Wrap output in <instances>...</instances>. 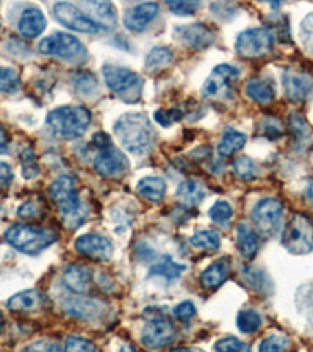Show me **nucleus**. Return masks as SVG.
<instances>
[{
  "label": "nucleus",
  "mask_w": 313,
  "mask_h": 352,
  "mask_svg": "<svg viewBox=\"0 0 313 352\" xmlns=\"http://www.w3.org/2000/svg\"><path fill=\"white\" fill-rule=\"evenodd\" d=\"M115 135L125 151L147 154L155 141V130L151 119L143 113H127L115 124Z\"/></svg>",
  "instance_id": "nucleus-1"
},
{
  "label": "nucleus",
  "mask_w": 313,
  "mask_h": 352,
  "mask_svg": "<svg viewBox=\"0 0 313 352\" xmlns=\"http://www.w3.org/2000/svg\"><path fill=\"white\" fill-rule=\"evenodd\" d=\"M45 122L56 138L74 140L82 136L91 126V113L82 105H66L50 111Z\"/></svg>",
  "instance_id": "nucleus-2"
},
{
  "label": "nucleus",
  "mask_w": 313,
  "mask_h": 352,
  "mask_svg": "<svg viewBox=\"0 0 313 352\" xmlns=\"http://www.w3.org/2000/svg\"><path fill=\"white\" fill-rule=\"evenodd\" d=\"M56 238H58V235L54 230L24 224L11 226L7 234H5V240L11 246L28 255H36L49 246H52Z\"/></svg>",
  "instance_id": "nucleus-3"
},
{
  "label": "nucleus",
  "mask_w": 313,
  "mask_h": 352,
  "mask_svg": "<svg viewBox=\"0 0 313 352\" xmlns=\"http://www.w3.org/2000/svg\"><path fill=\"white\" fill-rule=\"evenodd\" d=\"M102 74H104L107 87L125 102L135 104V102L141 98L143 78H141L136 72L122 66L104 65V67H102Z\"/></svg>",
  "instance_id": "nucleus-4"
},
{
  "label": "nucleus",
  "mask_w": 313,
  "mask_h": 352,
  "mask_svg": "<svg viewBox=\"0 0 313 352\" xmlns=\"http://www.w3.org/2000/svg\"><path fill=\"white\" fill-rule=\"evenodd\" d=\"M282 244L294 255L309 254L313 249V224L304 214H294L282 234Z\"/></svg>",
  "instance_id": "nucleus-5"
},
{
  "label": "nucleus",
  "mask_w": 313,
  "mask_h": 352,
  "mask_svg": "<svg viewBox=\"0 0 313 352\" xmlns=\"http://www.w3.org/2000/svg\"><path fill=\"white\" fill-rule=\"evenodd\" d=\"M39 52L44 55H54L63 60H82L87 56V49L76 36L69 33L56 32L54 35L41 39Z\"/></svg>",
  "instance_id": "nucleus-6"
},
{
  "label": "nucleus",
  "mask_w": 313,
  "mask_h": 352,
  "mask_svg": "<svg viewBox=\"0 0 313 352\" xmlns=\"http://www.w3.org/2000/svg\"><path fill=\"white\" fill-rule=\"evenodd\" d=\"M274 45V35L270 28H249L237 39L235 49L244 58H259L270 52Z\"/></svg>",
  "instance_id": "nucleus-7"
},
{
  "label": "nucleus",
  "mask_w": 313,
  "mask_h": 352,
  "mask_svg": "<svg viewBox=\"0 0 313 352\" xmlns=\"http://www.w3.org/2000/svg\"><path fill=\"white\" fill-rule=\"evenodd\" d=\"M283 206L277 199H261L252 210V223L259 234L272 236L279 230L282 223Z\"/></svg>",
  "instance_id": "nucleus-8"
},
{
  "label": "nucleus",
  "mask_w": 313,
  "mask_h": 352,
  "mask_svg": "<svg viewBox=\"0 0 313 352\" xmlns=\"http://www.w3.org/2000/svg\"><path fill=\"white\" fill-rule=\"evenodd\" d=\"M54 14L56 21L71 30L80 33H99L104 30L98 22H94L93 18H89L83 11L72 3L60 2L54 5Z\"/></svg>",
  "instance_id": "nucleus-9"
},
{
  "label": "nucleus",
  "mask_w": 313,
  "mask_h": 352,
  "mask_svg": "<svg viewBox=\"0 0 313 352\" xmlns=\"http://www.w3.org/2000/svg\"><path fill=\"white\" fill-rule=\"evenodd\" d=\"M94 169L102 177H122L129 171V160L121 151L115 149V147H108V149L100 151V154L96 157Z\"/></svg>",
  "instance_id": "nucleus-10"
},
{
  "label": "nucleus",
  "mask_w": 313,
  "mask_h": 352,
  "mask_svg": "<svg viewBox=\"0 0 313 352\" xmlns=\"http://www.w3.org/2000/svg\"><path fill=\"white\" fill-rule=\"evenodd\" d=\"M175 337V327L171 321L158 318L147 322L141 332V342L149 349H160L173 342Z\"/></svg>",
  "instance_id": "nucleus-11"
},
{
  "label": "nucleus",
  "mask_w": 313,
  "mask_h": 352,
  "mask_svg": "<svg viewBox=\"0 0 313 352\" xmlns=\"http://www.w3.org/2000/svg\"><path fill=\"white\" fill-rule=\"evenodd\" d=\"M76 251L89 260L105 262L113 255V244L105 236H100L98 234H87L82 235L76 241Z\"/></svg>",
  "instance_id": "nucleus-12"
},
{
  "label": "nucleus",
  "mask_w": 313,
  "mask_h": 352,
  "mask_svg": "<svg viewBox=\"0 0 313 352\" xmlns=\"http://www.w3.org/2000/svg\"><path fill=\"white\" fill-rule=\"evenodd\" d=\"M174 36L191 49L208 47L215 41V33L204 24L179 25L174 28Z\"/></svg>",
  "instance_id": "nucleus-13"
},
{
  "label": "nucleus",
  "mask_w": 313,
  "mask_h": 352,
  "mask_svg": "<svg viewBox=\"0 0 313 352\" xmlns=\"http://www.w3.org/2000/svg\"><path fill=\"white\" fill-rule=\"evenodd\" d=\"M282 83L288 100L294 102V104H301L310 94L313 88V77L305 72L285 71L282 77Z\"/></svg>",
  "instance_id": "nucleus-14"
},
{
  "label": "nucleus",
  "mask_w": 313,
  "mask_h": 352,
  "mask_svg": "<svg viewBox=\"0 0 313 352\" xmlns=\"http://www.w3.org/2000/svg\"><path fill=\"white\" fill-rule=\"evenodd\" d=\"M158 10H160V7L153 2L135 5V7L130 8L127 11V14L124 16V24L130 32H143L144 28L157 18Z\"/></svg>",
  "instance_id": "nucleus-15"
},
{
  "label": "nucleus",
  "mask_w": 313,
  "mask_h": 352,
  "mask_svg": "<svg viewBox=\"0 0 313 352\" xmlns=\"http://www.w3.org/2000/svg\"><path fill=\"white\" fill-rule=\"evenodd\" d=\"M63 307L71 316L80 318V320H94L104 315V304L100 300H91L85 298L66 299Z\"/></svg>",
  "instance_id": "nucleus-16"
},
{
  "label": "nucleus",
  "mask_w": 313,
  "mask_h": 352,
  "mask_svg": "<svg viewBox=\"0 0 313 352\" xmlns=\"http://www.w3.org/2000/svg\"><path fill=\"white\" fill-rule=\"evenodd\" d=\"M237 76H238L237 67H233L230 65L216 66L212 72V76H210L206 80V83H204L202 96L204 98H212V96H216Z\"/></svg>",
  "instance_id": "nucleus-17"
},
{
  "label": "nucleus",
  "mask_w": 313,
  "mask_h": 352,
  "mask_svg": "<svg viewBox=\"0 0 313 352\" xmlns=\"http://www.w3.org/2000/svg\"><path fill=\"white\" fill-rule=\"evenodd\" d=\"M91 270L87 266L82 265H71L67 266L65 271V276H63V282L65 285L71 289L72 293L76 294H87L91 288V282H93V277H91Z\"/></svg>",
  "instance_id": "nucleus-18"
},
{
  "label": "nucleus",
  "mask_w": 313,
  "mask_h": 352,
  "mask_svg": "<svg viewBox=\"0 0 313 352\" xmlns=\"http://www.w3.org/2000/svg\"><path fill=\"white\" fill-rule=\"evenodd\" d=\"M44 304L45 298L38 289H27V292H21L10 298L7 307L11 311H18V314H28V311L39 310Z\"/></svg>",
  "instance_id": "nucleus-19"
},
{
  "label": "nucleus",
  "mask_w": 313,
  "mask_h": 352,
  "mask_svg": "<svg viewBox=\"0 0 313 352\" xmlns=\"http://www.w3.org/2000/svg\"><path fill=\"white\" fill-rule=\"evenodd\" d=\"M45 24H47V22H45L43 11L36 7H30L22 13L18 28L22 36L30 39L41 35L45 28Z\"/></svg>",
  "instance_id": "nucleus-20"
},
{
  "label": "nucleus",
  "mask_w": 313,
  "mask_h": 352,
  "mask_svg": "<svg viewBox=\"0 0 313 352\" xmlns=\"http://www.w3.org/2000/svg\"><path fill=\"white\" fill-rule=\"evenodd\" d=\"M230 274V258H219L201 274V285L206 289H216L223 285Z\"/></svg>",
  "instance_id": "nucleus-21"
},
{
  "label": "nucleus",
  "mask_w": 313,
  "mask_h": 352,
  "mask_svg": "<svg viewBox=\"0 0 313 352\" xmlns=\"http://www.w3.org/2000/svg\"><path fill=\"white\" fill-rule=\"evenodd\" d=\"M49 195L56 206H58V208L66 206V204H69L72 199L78 196L76 191V180L71 175H61L49 186Z\"/></svg>",
  "instance_id": "nucleus-22"
},
{
  "label": "nucleus",
  "mask_w": 313,
  "mask_h": 352,
  "mask_svg": "<svg viewBox=\"0 0 313 352\" xmlns=\"http://www.w3.org/2000/svg\"><path fill=\"white\" fill-rule=\"evenodd\" d=\"M80 7L89 13H94L93 21L98 22L104 30H110L116 25V10L110 2H83Z\"/></svg>",
  "instance_id": "nucleus-23"
},
{
  "label": "nucleus",
  "mask_w": 313,
  "mask_h": 352,
  "mask_svg": "<svg viewBox=\"0 0 313 352\" xmlns=\"http://www.w3.org/2000/svg\"><path fill=\"white\" fill-rule=\"evenodd\" d=\"M60 214H61V221L63 224H65L67 229H77V227H80L85 221L88 218V208L83 206L80 197H76L72 199L69 204H66V206L60 207Z\"/></svg>",
  "instance_id": "nucleus-24"
},
{
  "label": "nucleus",
  "mask_w": 313,
  "mask_h": 352,
  "mask_svg": "<svg viewBox=\"0 0 313 352\" xmlns=\"http://www.w3.org/2000/svg\"><path fill=\"white\" fill-rule=\"evenodd\" d=\"M237 246L240 255L246 260H252L259 251V236L246 224H240L237 230Z\"/></svg>",
  "instance_id": "nucleus-25"
},
{
  "label": "nucleus",
  "mask_w": 313,
  "mask_h": 352,
  "mask_svg": "<svg viewBox=\"0 0 313 352\" xmlns=\"http://www.w3.org/2000/svg\"><path fill=\"white\" fill-rule=\"evenodd\" d=\"M136 191L149 202H162L166 195V182L160 177H144L136 185Z\"/></svg>",
  "instance_id": "nucleus-26"
},
{
  "label": "nucleus",
  "mask_w": 313,
  "mask_h": 352,
  "mask_svg": "<svg viewBox=\"0 0 313 352\" xmlns=\"http://www.w3.org/2000/svg\"><path fill=\"white\" fill-rule=\"evenodd\" d=\"M206 195H207L206 186H204V184H201L199 180L184 182V184L177 188V192H175V196H177L179 201L190 207H195L197 204H201L204 201V197H206Z\"/></svg>",
  "instance_id": "nucleus-27"
},
{
  "label": "nucleus",
  "mask_w": 313,
  "mask_h": 352,
  "mask_svg": "<svg viewBox=\"0 0 313 352\" xmlns=\"http://www.w3.org/2000/svg\"><path fill=\"white\" fill-rule=\"evenodd\" d=\"M244 144H246V135L238 132V130L227 127L224 130L223 136H221V143L218 146L219 155L223 157H230L235 154V152L241 151Z\"/></svg>",
  "instance_id": "nucleus-28"
},
{
  "label": "nucleus",
  "mask_w": 313,
  "mask_h": 352,
  "mask_svg": "<svg viewBox=\"0 0 313 352\" xmlns=\"http://www.w3.org/2000/svg\"><path fill=\"white\" fill-rule=\"evenodd\" d=\"M184 271H185L184 265L175 263L169 255H164V257L160 258V262H157L149 270V276H158V277H163L164 280L173 282L175 279H179Z\"/></svg>",
  "instance_id": "nucleus-29"
},
{
  "label": "nucleus",
  "mask_w": 313,
  "mask_h": 352,
  "mask_svg": "<svg viewBox=\"0 0 313 352\" xmlns=\"http://www.w3.org/2000/svg\"><path fill=\"white\" fill-rule=\"evenodd\" d=\"M246 94L249 99L259 102V104H271L272 99H274L272 88L263 80H259V78H250L246 83Z\"/></svg>",
  "instance_id": "nucleus-30"
},
{
  "label": "nucleus",
  "mask_w": 313,
  "mask_h": 352,
  "mask_svg": "<svg viewBox=\"0 0 313 352\" xmlns=\"http://www.w3.org/2000/svg\"><path fill=\"white\" fill-rule=\"evenodd\" d=\"M174 55L168 47H153L146 56V69L147 71H160L163 67L173 63Z\"/></svg>",
  "instance_id": "nucleus-31"
},
{
  "label": "nucleus",
  "mask_w": 313,
  "mask_h": 352,
  "mask_svg": "<svg viewBox=\"0 0 313 352\" xmlns=\"http://www.w3.org/2000/svg\"><path fill=\"white\" fill-rule=\"evenodd\" d=\"M190 243L204 251H216L221 246V238L215 230H201L191 236Z\"/></svg>",
  "instance_id": "nucleus-32"
},
{
  "label": "nucleus",
  "mask_w": 313,
  "mask_h": 352,
  "mask_svg": "<svg viewBox=\"0 0 313 352\" xmlns=\"http://www.w3.org/2000/svg\"><path fill=\"white\" fill-rule=\"evenodd\" d=\"M233 173L241 180H254L259 175V169L254 160H250L246 155H241L233 162Z\"/></svg>",
  "instance_id": "nucleus-33"
},
{
  "label": "nucleus",
  "mask_w": 313,
  "mask_h": 352,
  "mask_svg": "<svg viewBox=\"0 0 313 352\" xmlns=\"http://www.w3.org/2000/svg\"><path fill=\"white\" fill-rule=\"evenodd\" d=\"M237 324L243 333H254L261 326V316L254 310H244L238 315Z\"/></svg>",
  "instance_id": "nucleus-34"
},
{
  "label": "nucleus",
  "mask_w": 313,
  "mask_h": 352,
  "mask_svg": "<svg viewBox=\"0 0 313 352\" xmlns=\"http://www.w3.org/2000/svg\"><path fill=\"white\" fill-rule=\"evenodd\" d=\"M19 87L18 71L0 66V93H13Z\"/></svg>",
  "instance_id": "nucleus-35"
},
{
  "label": "nucleus",
  "mask_w": 313,
  "mask_h": 352,
  "mask_svg": "<svg viewBox=\"0 0 313 352\" xmlns=\"http://www.w3.org/2000/svg\"><path fill=\"white\" fill-rule=\"evenodd\" d=\"M72 83L80 94L88 96L93 93V91L98 89V80H96V77L89 72H77L76 76L72 77Z\"/></svg>",
  "instance_id": "nucleus-36"
},
{
  "label": "nucleus",
  "mask_w": 313,
  "mask_h": 352,
  "mask_svg": "<svg viewBox=\"0 0 313 352\" xmlns=\"http://www.w3.org/2000/svg\"><path fill=\"white\" fill-rule=\"evenodd\" d=\"M208 214H210V219H212L213 223L224 226V224H227L232 219L233 210H232V207L227 202L219 201V202L213 204L212 208L208 210Z\"/></svg>",
  "instance_id": "nucleus-37"
},
{
  "label": "nucleus",
  "mask_w": 313,
  "mask_h": 352,
  "mask_svg": "<svg viewBox=\"0 0 313 352\" xmlns=\"http://www.w3.org/2000/svg\"><path fill=\"white\" fill-rule=\"evenodd\" d=\"M290 342L282 335H271L260 343L259 352H288Z\"/></svg>",
  "instance_id": "nucleus-38"
},
{
  "label": "nucleus",
  "mask_w": 313,
  "mask_h": 352,
  "mask_svg": "<svg viewBox=\"0 0 313 352\" xmlns=\"http://www.w3.org/2000/svg\"><path fill=\"white\" fill-rule=\"evenodd\" d=\"M216 352H250V346L248 343L237 340L235 337L223 338L215 344Z\"/></svg>",
  "instance_id": "nucleus-39"
},
{
  "label": "nucleus",
  "mask_w": 313,
  "mask_h": 352,
  "mask_svg": "<svg viewBox=\"0 0 313 352\" xmlns=\"http://www.w3.org/2000/svg\"><path fill=\"white\" fill-rule=\"evenodd\" d=\"M299 38L307 52L313 54V13L307 14L304 21L301 22Z\"/></svg>",
  "instance_id": "nucleus-40"
},
{
  "label": "nucleus",
  "mask_w": 313,
  "mask_h": 352,
  "mask_svg": "<svg viewBox=\"0 0 313 352\" xmlns=\"http://www.w3.org/2000/svg\"><path fill=\"white\" fill-rule=\"evenodd\" d=\"M22 162V174H24L25 179H35L39 174V168L36 163L35 154L32 151H24L21 155Z\"/></svg>",
  "instance_id": "nucleus-41"
},
{
  "label": "nucleus",
  "mask_w": 313,
  "mask_h": 352,
  "mask_svg": "<svg viewBox=\"0 0 313 352\" xmlns=\"http://www.w3.org/2000/svg\"><path fill=\"white\" fill-rule=\"evenodd\" d=\"M66 352H98L93 342L80 337H69L66 340Z\"/></svg>",
  "instance_id": "nucleus-42"
},
{
  "label": "nucleus",
  "mask_w": 313,
  "mask_h": 352,
  "mask_svg": "<svg viewBox=\"0 0 313 352\" xmlns=\"http://www.w3.org/2000/svg\"><path fill=\"white\" fill-rule=\"evenodd\" d=\"M199 7H201L199 2H174V0L168 2V8L179 16L193 14Z\"/></svg>",
  "instance_id": "nucleus-43"
},
{
  "label": "nucleus",
  "mask_w": 313,
  "mask_h": 352,
  "mask_svg": "<svg viewBox=\"0 0 313 352\" xmlns=\"http://www.w3.org/2000/svg\"><path fill=\"white\" fill-rule=\"evenodd\" d=\"M243 277L244 280L249 283V287L255 289V292H260L261 288H263V282H265V276L261 274L259 270H252V268H248L243 271Z\"/></svg>",
  "instance_id": "nucleus-44"
},
{
  "label": "nucleus",
  "mask_w": 313,
  "mask_h": 352,
  "mask_svg": "<svg viewBox=\"0 0 313 352\" xmlns=\"http://www.w3.org/2000/svg\"><path fill=\"white\" fill-rule=\"evenodd\" d=\"M174 315L180 322H188L195 318L196 307L190 302V300H185V302L179 304L177 307L174 309Z\"/></svg>",
  "instance_id": "nucleus-45"
},
{
  "label": "nucleus",
  "mask_w": 313,
  "mask_h": 352,
  "mask_svg": "<svg viewBox=\"0 0 313 352\" xmlns=\"http://www.w3.org/2000/svg\"><path fill=\"white\" fill-rule=\"evenodd\" d=\"M290 129H292V132L298 136V138H304V136L310 135L309 124H307L299 115H293L290 118Z\"/></svg>",
  "instance_id": "nucleus-46"
},
{
  "label": "nucleus",
  "mask_w": 313,
  "mask_h": 352,
  "mask_svg": "<svg viewBox=\"0 0 313 352\" xmlns=\"http://www.w3.org/2000/svg\"><path fill=\"white\" fill-rule=\"evenodd\" d=\"M180 118L182 116H180V111L179 110H168V111L158 110L155 113V121L158 124H162L163 127L171 126V124H173L174 121H177V119H180Z\"/></svg>",
  "instance_id": "nucleus-47"
},
{
  "label": "nucleus",
  "mask_w": 313,
  "mask_h": 352,
  "mask_svg": "<svg viewBox=\"0 0 313 352\" xmlns=\"http://www.w3.org/2000/svg\"><path fill=\"white\" fill-rule=\"evenodd\" d=\"M39 213H41V210H39V206L35 202H25L24 206L19 208L18 214L21 218L24 219H33V218H38Z\"/></svg>",
  "instance_id": "nucleus-48"
},
{
  "label": "nucleus",
  "mask_w": 313,
  "mask_h": 352,
  "mask_svg": "<svg viewBox=\"0 0 313 352\" xmlns=\"http://www.w3.org/2000/svg\"><path fill=\"white\" fill-rule=\"evenodd\" d=\"M13 169L8 163H3L0 162V188H5V186H8L11 182H13Z\"/></svg>",
  "instance_id": "nucleus-49"
},
{
  "label": "nucleus",
  "mask_w": 313,
  "mask_h": 352,
  "mask_svg": "<svg viewBox=\"0 0 313 352\" xmlns=\"http://www.w3.org/2000/svg\"><path fill=\"white\" fill-rule=\"evenodd\" d=\"M93 144L96 147H99L100 151H104V149H108V147H111V141H110V138H108V135L99 132V133L94 135Z\"/></svg>",
  "instance_id": "nucleus-50"
},
{
  "label": "nucleus",
  "mask_w": 313,
  "mask_h": 352,
  "mask_svg": "<svg viewBox=\"0 0 313 352\" xmlns=\"http://www.w3.org/2000/svg\"><path fill=\"white\" fill-rule=\"evenodd\" d=\"M8 146V138H7V133H5L3 127L0 126V154H3L5 149H7Z\"/></svg>",
  "instance_id": "nucleus-51"
},
{
  "label": "nucleus",
  "mask_w": 313,
  "mask_h": 352,
  "mask_svg": "<svg viewBox=\"0 0 313 352\" xmlns=\"http://www.w3.org/2000/svg\"><path fill=\"white\" fill-rule=\"evenodd\" d=\"M305 197H307V201H309V202L312 204V206H313V184L309 186V188H307Z\"/></svg>",
  "instance_id": "nucleus-52"
},
{
  "label": "nucleus",
  "mask_w": 313,
  "mask_h": 352,
  "mask_svg": "<svg viewBox=\"0 0 313 352\" xmlns=\"http://www.w3.org/2000/svg\"><path fill=\"white\" fill-rule=\"evenodd\" d=\"M171 352H201L199 349H191V348H175Z\"/></svg>",
  "instance_id": "nucleus-53"
},
{
  "label": "nucleus",
  "mask_w": 313,
  "mask_h": 352,
  "mask_svg": "<svg viewBox=\"0 0 313 352\" xmlns=\"http://www.w3.org/2000/svg\"><path fill=\"white\" fill-rule=\"evenodd\" d=\"M22 352H44L39 346H30V348H25Z\"/></svg>",
  "instance_id": "nucleus-54"
},
{
  "label": "nucleus",
  "mask_w": 313,
  "mask_h": 352,
  "mask_svg": "<svg viewBox=\"0 0 313 352\" xmlns=\"http://www.w3.org/2000/svg\"><path fill=\"white\" fill-rule=\"evenodd\" d=\"M122 352H136L132 346H125V348H122Z\"/></svg>",
  "instance_id": "nucleus-55"
},
{
  "label": "nucleus",
  "mask_w": 313,
  "mask_h": 352,
  "mask_svg": "<svg viewBox=\"0 0 313 352\" xmlns=\"http://www.w3.org/2000/svg\"><path fill=\"white\" fill-rule=\"evenodd\" d=\"M3 315L2 314H0V332H2V329H3Z\"/></svg>",
  "instance_id": "nucleus-56"
},
{
  "label": "nucleus",
  "mask_w": 313,
  "mask_h": 352,
  "mask_svg": "<svg viewBox=\"0 0 313 352\" xmlns=\"http://www.w3.org/2000/svg\"><path fill=\"white\" fill-rule=\"evenodd\" d=\"M310 160H312V163H313V147L310 149Z\"/></svg>",
  "instance_id": "nucleus-57"
},
{
  "label": "nucleus",
  "mask_w": 313,
  "mask_h": 352,
  "mask_svg": "<svg viewBox=\"0 0 313 352\" xmlns=\"http://www.w3.org/2000/svg\"><path fill=\"white\" fill-rule=\"evenodd\" d=\"M0 30H2V25H0Z\"/></svg>",
  "instance_id": "nucleus-58"
}]
</instances>
